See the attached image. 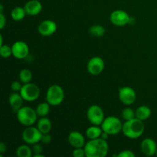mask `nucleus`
<instances>
[{"mask_svg": "<svg viewBox=\"0 0 157 157\" xmlns=\"http://www.w3.org/2000/svg\"><path fill=\"white\" fill-rule=\"evenodd\" d=\"M84 149L87 157H105L108 154L109 145L106 140L99 137L89 140Z\"/></svg>", "mask_w": 157, "mask_h": 157, "instance_id": "obj_1", "label": "nucleus"}, {"mask_svg": "<svg viewBox=\"0 0 157 157\" xmlns=\"http://www.w3.org/2000/svg\"><path fill=\"white\" fill-rule=\"evenodd\" d=\"M144 129V121L134 117L130 121H126L123 124L122 132L129 139H137L142 136Z\"/></svg>", "mask_w": 157, "mask_h": 157, "instance_id": "obj_2", "label": "nucleus"}, {"mask_svg": "<svg viewBox=\"0 0 157 157\" xmlns=\"http://www.w3.org/2000/svg\"><path fill=\"white\" fill-rule=\"evenodd\" d=\"M16 117L18 122L25 127L33 126L37 122L38 114L35 109L30 107H21L16 112Z\"/></svg>", "mask_w": 157, "mask_h": 157, "instance_id": "obj_3", "label": "nucleus"}, {"mask_svg": "<svg viewBox=\"0 0 157 157\" xmlns=\"http://www.w3.org/2000/svg\"><path fill=\"white\" fill-rule=\"evenodd\" d=\"M45 99L51 106L60 105L64 99V90L58 84H53L47 90Z\"/></svg>", "mask_w": 157, "mask_h": 157, "instance_id": "obj_4", "label": "nucleus"}, {"mask_svg": "<svg viewBox=\"0 0 157 157\" xmlns=\"http://www.w3.org/2000/svg\"><path fill=\"white\" fill-rule=\"evenodd\" d=\"M103 131L106 132L110 136L117 135L122 131L123 123L118 117L114 116L107 117L104 120L101 125Z\"/></svg>", "mask_w": 157, "mask_h": 157, "instance_id": "obj_5", "label": "nucleus"}, {"mask_svg": "<svg viewBox=\"0 0 157 157\" xmlns=\"http://www.w3.org/2000/svg\"><path fill=\"white\" fill-rule=\"evenodd\" d=\"M19 93L21 94V97L25 101L28 102H32V101H36L39 98L41 92L37 84L29 82L23 84Z\"/></svg>", "mask_w": 157, "mask_h": 157, "instance_id": "obj_6", "label": "nucleus"}, {"mask_svg": "<svg viewBox=\"0 0 157 157\" xmlns=\"http://www.w3.org/2000/svg\"><path fill=\"white\" fill-rule=\"evenodd\" d=\"M42 133L40 131L37 127H32L29 126L27 127L21 133V138L25 144L29 145L39 143L41 141Z\"/></svg>", "mask_w": 157, "mask_h": 157, "instance_id": "obj_7", "label": "nucleus"}, {"mask_svg": "<svg viewBox=\"0 0 157 157\" xmlns=\"http://www.w3.org/2000/svg\"><path fill=\"white\" fill-rule=\"evenodd\" d=\"M87 117L92 125L100 126L103 123L104 117V112L100 106L93 104L87 109Z\"/></svg>", "mask_w": 157, "mask_h": 157, "instance_id": "obj_8", "label": "nucleus"}, {"mask_svg": "<svg viewBox=\"0 0 157 157\" xmlns=\"http://www.w3.org/2000/svg\"><path fill=\"white\" fill-rule=\"evenodd\" d=\"M130 16L127 12L121 9L115 10L110 14V20L112 24L116 26H124L129 24Z\"/></svg>", "mask_w": 157, "mask_h": 157, "instance_id": "obj_9", "label": "nucleus"}, {"mask_svg": "<svg viewBox=\"0 0 157 157\" xmlns=\"http://www.w3.org/2000/svg\"><path fill=\"white\" fill-rule=\"evenodd\" d=\"M136 94L135 90L130 87H122L119 89V99L125 105H131L135 102Z\"/></svg>", "mask_w": 157, "mask_h": 157, "instance_id": "obj_10", "label": "nucleus"}, {"mask_svg": "<svg viewBox=\"0 0 157 157\" xmlns=\"http://www.w3.org/2000/svg\"><path fill=\"white\" fill-rule=\"evenodd\" d=\"M12 56L17 59H25L29 55V48L25 42L17 41L12 44Z\"/></svg>", "mask_w": 157, "mask_h": 157, "instance_id": "obj_11", "label": "nucleus"}, {"mask_svg": "<svg viewBox=\"0 0 157 157\" xmlns=\"http://www.w3.org/2000/svg\"><path fill=\"white\" fill-rule=\"evenodd\" d=\"M104 61L101 57L95 56L90 58L87 63V68L89 73L92 75H98L104 69Z\"/></svg>", "mask_w": 157, "mask_h": 157, "instance_id": "obj_12", "label": "nucleus"}, {"mask_svg": "<svg viewBox=\"0 0 157 157\" xmlns=\"http://www.w3.org/2000/svg\"><path fill=\"white\" fill-rule=\"evenodd\" d=\"M58 26L55 21L52 20H44L39 24L38 31L42 36H51L56 32Z\"/></svg>", "mask_w": 157, "mask_h": 157, "instance_id": "obj_13", "label": "nucleus"}, {"mask_svg": "<svg viewBox=\"0 0 157 157\" xmlns=\"http://www.w3.org/2000/svg\"><path fill=\"white\" fill-rule=\"evenodd\" d=\"M67 141L69 144L74 148L84 147L86 144L84 135L77 130H74L69 133L67 136Z\"/></svg>", "mask_w": 157, "mask_h": 157, "instance_id": "obj_14", "label": "nucleus"}, {"mask_svg": "<svg viewBox=\"0 0 157 157\" xmlns=\"http://www.w3.org/2000/svg\"><path fill=\"white\" fill-rule=\"evenodd\" d=\"M141 151L145 156H153L156 155L157 150V144L156 141L152 138H146L142 141L140 145Z\"/></svg>", "mask_w": 157, "mask_h": 157, "instance_id": "obj_15", "label": "nucleus"}, {"mask_svg": "<svg viewBox=\"0 0 157 157\" xmlns=\"http://www.w3.org/2000/svg\"><path fill=\"white\" fill-rule=\"evenodd\" d=\"M24 9L28 15L35 16L41 12L42 4L38 0H29L25 4Z\"/></svg>", "mask_w": 157, "mask_h": 157, "instance_id": "obj_16", "label": "nucleus"}, {"mask_svg": "<svg viewBox=\"0 0 157 157\" xmlns=\"http://www.w3.org/2000/svg\"><path fill=\"white\" fill-rule=\"evenodd\" d=\"M25 100L21 97V94L18 92H13L9 95V103L11 108L15 113H16L21 107H22L23 101Z\"/></svg>", "mask_w": 157, "mask_h": 157, "instance_id": "obj_17", "label": "nucleus"}, {"mask_svg": "<svg viewBox=\"0 0 157 157\" xmlns=\"http://www.w3.org/2000/svg\"><path fill=\"white\" fill-rule=\"evenodd\" d=\"M37 127L42 133H50V131L52 130V124L50 119L46 117H41L37 121Z\"/></svg>", "mask_w": 157, "mask_h": 157, "instance_id": "obj_18", "label": "nucleus"}, {"mask_svg": "<svg viewBox=\"0 0 157 157\" xmlns=\"http://www.w3.org/2000/svg\"><path fill=\"white\" fill-rule=\"evenodd\" d=\"M135 113H136V117L138 119L141 120V121H147V119L150 118L151 116L152 111L150 108L147 106L143 105L138 107L136 110H135Z\"/></svg>", "mask_w": 157, "mask_h": 157, "instance_id": "obj_19", "label": "nucleus"}, {"mask_svg": "<svg viewBox=\"0 0 157 157\" xmlns=\"http://www.w3.org/2000/svg\"><path fill=\"white\" fill-rule=\"evenodd\" d=\"M102 132L103 130L102 128H101V127H100L99 126L92 125L91 127H89L86 130L85 134L87 139L94 140L101 137Z\"/></svg>", "mask_w": 157, "mask_h": 157, "instance_id": "obj_20", "label": "nucleus"}, {"mask_svg": "<svg viewBox=\"0 0 157 157\" xmlns=\"http://www.w3.org/2000/svg\"><path fill=\"white\" fill-rule=\"evenodd\" d=\"M15 153L18 157H31L32 156L33 152H32V149L29 145L23 144L16 149Z\"/></svg>", "mask_w": 157, "mask_h": 157, "instance_id": "obj_21", "label": "nucleus"}, {"mask_svg": "<svg viewBox=\"0 0 157 157\" xmlns=\"http://www.w3.org/2000/svg\"><path fill=\"white\" fill-rule=\"evenodd\" d=\"M26 15L27 14L24 8L19 6L14 8L11 12V17L15 21H21L25 17Z\"/></svg>", "mask_w": 157, "mask_h": 157, "instance_id": "obj_22", "label": "nucleus"}, {"mask_svg": "<svg viewBox=\"0 0 157 157\" xmlns=\"http://www.w3.org/2000/svg\"><path fill=\"white\" fill-rule=\"evenodd\" d=\"M50 104L45 101V102L40 103L35 108L36 113L39 117H46L50 112Z\"/></svg>", "mask_w": 157, "mask_h": 157, "instance_id": "obj_23", "label": "nucleus"}, {"mask_svg": "<svg viewBox=\"0 0 157 157\" xmlns=\"http://www.w3.org/2000/svg\"><path fill=\"white\" fill-rule=\"evenodd\" d=\"M18 78H19V81L24 84H27V83L31 82L32 79V73L29 69L24 68L21 70L18 75Z\"/></svg>", "mask_w": 157, "mask_h": 157, "instance_id": "obj_24", "label": "nucleus"}, {"mask_svg": "<svg viewBox=\"0 0 157 157\" xmlns=\"http://www.w3.org/2000/svg\"><path fill=\"white\" fill-rule=\"evenodd\" d=\"M106 30L104 26L101 25H94L89 29V33L94 37H102L105 34Z\"/></svg>", "mask_w": 157, "mask_h": 157, "instance_id": "obj_25", "label": "nucleus"}, {"mask_svg": "<svg viewBox=\"0 0 157 157\" xmlns=\"http://www.w3.org/2000/svg\"><path fill=\"white\" fill-rule=\"evenodd\" d=\"M121 116L124 121H130L133 118L136 117V113L135 111L132 108L130 107H126L121 112Z\"/></svg>", "mask_w": 157, "mask_h": 157, "instance_id": "obj_26", "label": "nucleus"}, {"mask_svg": "<svg viewBox=\"0 0 157 157\" xmlns=\"http://www.w3.org/2000/svg\"><path fill=\"white\" fill-rule=\"evenodd\" d=\"M0 55L3 58H8L12 55V47L7 45V44H3L0 46Z\"/></svg>", "mask_w": 157, "mask_h": 157, "instance_id": "obj_27", "label": "nucleus"}, {"mask_svg": "<svg viewBox=\"0 0 157 157\" xmlns=\"http://www.w3.org/2000/svg\"><path fill=\"white\" fill-rule=\"evenodd\" d=\"M72 156L74 157H84L86 156L85 151H84V147H80V148H75V150L72 152Z\"/></svg>", "mask_w": 157, "mask_h": 157, "instance_id": "obj_28", "label": "nucleus"}, {"mask_svg": "<svg viewBox=\"0 0 157 157\" xmlns=\"http://www.w3.org/2000/svg\"><path fill=\"white\" fill-rule=\"evenodd\" d=\"M22 83L21 81H13L11 84V89L13 92H18L19 93L21 90V87H22L23 85H21Z\"/></svg>", "mask_w": 157, "mask_h": 157, "instance_id": "obj_29", "label": "nucleus"}, {"mask_svg": "<svg viewBox=\"0 0 157 157\" xmlns=\"http://www.w3.org/2000/svg\"><path fill=\"white\" fill-rule=\"evenodd\" d=\"M40 142L43 144H49L52 142V136L49 134V133H42V136H41V141Z\"/></svg>", "mask_w": 157, "mask_h": 157, "instance_id": "obj_30", "label": "nucleus"}, {"mask_svg": "<svg viewBox=\"0 0 157 157\" xmlns=\"http://www.w3.org/2000/svg\"><path fill=\"white\" fill-rule=\"evenodd\" d=\"M32 152H33L34 155L35 154H40V153H42L43 151V147L39 143H37L32 145Z\"/></svg>", "mask_w": 157, "mask_h": 157, "instance_id": "obj_31", "label": "nucleus"}, {"mask_svg": "<svg viewBox=\"0 0 157 157\" xmlns=\"http://www.w3.org/2000/svg\"><path fill=\"white\" fill-rule=\"evenodd\" d=\"M117 157H135V153L131 150H123L121 153H118Z\"/></svg>", "mask_w": 157, "mask_h": 157, "instance_id": "obj_32", "label": "nucleus"}, {"mask_svg": "<svg viewBox=\"0 0 157 157\" xmlns=\"http://www.w3.org/2000/svg\"><path fill=\"white\" fill-rule=\"evenodd\" d=\"M6 25V18L3 13H0V29H4Z\"/></svg>", "mask_w": 157, "mask_h": 157, "instance_id": "obj_33", "label": "nucleus"}, {"mask_svg": "<svg viewBox=\"0 0 157 157\" xmlns=\"http://www.w3.org/2000/svg\"><path fill=\"white\" fill-rule=\"evenodd\" d=\"M6 149H7V147H6V145L5 144V143H0V154L2 155L6 151Z\"/></svg>", "mask_w": 157, "mask_h": 157, "instance_id": "obj_34", "label": "nucleus"}, {"mask_svg": "<svg viewBox=\"0 0 157 157\" xmlns=\"http://www.w3.org/2000/svg\"><path fill=\"white\" fill-rule=\"evenodd\" d=\"M109 136H110V134H108V133H106V132L103 131V132H102V133H101V137L102 138V139H104V140H107L108 139Z\"/></svg>", "mask_w": 157, "mask_h": 157, "instance_id": "obj_35", "label": "nucleus"}, {"mask_svg": "<svg viewBox=\"0 0 157 157\" xmlns=\"http://www.w3.org/2000/svg\"><path fill=\"white\" fill-rule=\"evenodd\" d=\"M3 37H2V35H0V46H2V45H3Z\"/></svg>", "mask_w": 157, "mask_h": 157, "instance_id": "obj_36", "label": "nucleus"}, {"mask_svg": "<svg viewBox=\"0 0 157 157\" xmlns=\"http://www.w3.org/2000/svg\"><path fill=\"white\" fill-rule=\"evenodd\" d=\"M34 157H44V155L42 154V153H40V154H35L33 155Z\"/></svg>", "mask_w": 157, "mask_h": 157, "instance_id": "obj_37", "label": "nucleus"}, {"mask_svg": "<svg viewBox=\"0 0 157 157\" xmlns=\"http://www.w3.org/2000/svg\"><path fill=\"white\" fill-rule=\"evenodd\" d=\"M0 13H3V5H0Z\"/></svg>", "mask_w": 157, "mask_h": 157, "instance_id": "obj_38", "label": "nucleus"}, {"mask_svg": "<svg viewBox=\"0 0 157 157\" xmlns=\"http://www.w3.org/2000/svg\"><path fill=\"white\" fill-rule=\"evenodd\" d=\"M156 156H157V150H156Z\"/></svg>", "mask_w": 157, "mask_h": 157, "instance_id": "obj_39", "label": "nucleus"}]
</instances>
